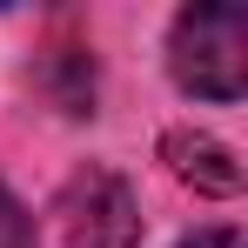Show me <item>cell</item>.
Returning <instances> with one entry per match:
<instances>
[{
	"mask_svg": "<svg viewBox=\"0 0 248 248\" xmlns=\"http://www.w3.org/2000/svg\"><path fill=\"white\" fill-rule=\"evenodd\" d=\"M161 155H168V168H174L188 188H202V195H235V188H242L235 155H228L221 141H208V134H168Z\"/></svg>",
	"mask_w": 248,
	"mask_h": 248,
	"instance_id": "cell-3",
	"label": "cell"
},
{
	"mask_svg": "<svg viewBox=\"0 0 248 248\" xmlns=\"http://www.w3.org/2000/svg\"><path fill=\"white\" fill-rule=\"evenodd\" d=\"M61 228H67V248H134L141 208H134L121 174L81 168V174L61 188Z\"/></svg>",
	"mask_w": 248,
	"mask_h": 248,
	"instance_id": "cell-2",
	"label": "cell"
},
{
	"mask_svg": "<svg viewBox=\"0 0 248 248\" xmlns=\"http://www.w3.org/2000/svg\"><path fill=\"white\" fill-rule=\"evenodd\" d=\"M0 248H34V221L7 188H0Z\"/></svg>",
	"mask_w": 248,
	"mask_h": 248,
	"instance_id": "cell-4",
	"label": "cell"
},
{
	"mask_svg": "<svg viewBox=\"0 0 248 248\" xmlns=\"http://www.w3.org/2000/svg\"><path fill=\"white\" fill-rule=\"evenodd\" d=\"M242 61H248V7H188L174 20V74L208 101H242Z\"/></svg>",
	"mask_w": 248,
	"mask_h": 248,
	"instance_id": "cell-1",
	"label": "cell"
},
{
	"mask_svg": "<svg viewBox=\"0 0 248 248\" xmlns=\"http://www.w3.org/2000/svg\"><path fill=\"white\" fill-rule=\"evenodd\" d=\"M181 248H242V228H208V235H195Z\"/></svg>",
	"mask_w": 248,
	"mask_h": 248,
	"instance_id": "cell-5",
	"label": "cell"
}]
</instances>
